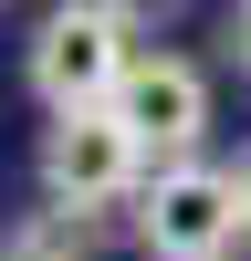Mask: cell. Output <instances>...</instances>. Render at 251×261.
I'll list each match as a JSON object with an SVG mask.
<instances>
[{
	"label": "cell",
	"instance_id": "277c9868",
	"mask_svg": "<svg viewBox=\"0 0 251 261\" xmlns=\"http://www.w3.org/2000/svg\"><path fill=\"white\" fill-rule=\"evenodd\" d=\"M115 115L136 125V146L157 167H178V157H199V136H209V73L188 53H136L126 84H115Z\"/></svg>",
	"mask_w": 251,
	"mask_h": 261
},
{
	"label": "cell",
	"instance_id": "3957f363",
	"mask_svg": "<svg viewBox=\"0 0 251 261\" xmlns=\"http://www.w3.org/2000/svg\"><path fill=\"white\" fill-rule=\"evenodd\" d=\"M126 63H136V21H115L105 0H63L32 32V94L53 115H84V105H115Z\"/></svg>",
	"mask_w": 251,
	"mask_h": 261
},
{
	"label": "cell",
	"instance_id": "52a82bcc",
	"mask_svg": "<svg viewBox=\"0 0 251 261\" xmlns=\"http://www.w3.org/2000/svg\"><path fill=\"white\" fill-rule=\"evenodd\" d=\"M241 230H251V167H241Z\"/></svg>",
	"mask_w": 251,
	"mask_h": 261
},
{
	"label": "cell",
	"instance_id": "5b68a950",
	"mask_svg": "<svg viewBox=\"0 0 251 261\" xmlns=\"http://www.w3.org/2000/svg\"><path fill=\"white\" fill-rule=\"evenodd\" d=\"M0 261H94V230H84L73 209H21V220L0 230Z\"/></svg>",
	"mask_w": 251,
	"mask_h": 261
},
{
	"label": "cell",
	"instance_id": "7a4b0ae2",
	"mask_svg": "<svg viewBox=\"0 0 251 261\" xmlns=\"http://www.w3.org/2000/svg\"><path fill=\"white\" fill-rule=\"evenodd\" d=\"M136 241L146 261H230L241 241V167H209V157H178L136 188Z\"/></svg>",
	"mask_w": 251,
	"mask_h": 261
},
{
	"label": "cell",
	"instance_id": "8992f818",
	"mask_svg": "<svg viewBox=\"0 0 251 261\" xmlns=\"http://www.w3.org/2000/svg\"><path fill=\"white\" fill-rule=\"evenodd\" d=\"M220 53L251 73V0H230V11H220Z\"/></svg>",
	"mask_w": 251,
	"mask_h": 261
},
{
	"label": "cell",
	"instance_id": "6da1fadb",
	"mask_svg": "<svg viewBox=\"0 0 251 261\" xmlns=\"http://www.w3.org/2000/svg\"><path fill=\"white\" fill-rule=\"evenodd\" d=\"M42 199L53 209H73V220H94V209H115V199H136L146 178H157V157L136 146V125L115 115V105H84V115H53L42 125Z\"/></svg>",
	"mask_w": 251,
	"mask_h": 261
}]
</instances>
